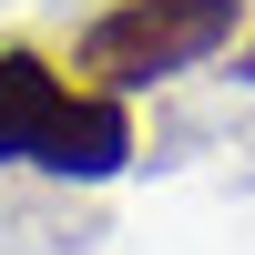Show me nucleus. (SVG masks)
<instances>
[{"instance_id": "nucleus-1", "label": "nucleus", "mask_w": 255, "mask_h": 255, "mask_svg": "<svg viewBox=\"0 0 255 255\" xmlns=\"http://www.w3.org/2000/svg\"><path fill=\"white\" fill-rule=\"evenodd\" d=\"M0 163L102 184V174H123V163H133V113H123V92L61 72L51 51L0 41Z\"/></svg>"}, {"instance_id": "nucleus-2", "label": "nucleus", "mask_w": 255, "mask_h": 255, "mask_svg": "<svg viewBox=\"0 0 255 255\" xmlns=\"http://www.w3.org/2000/svg\"><path fill=\"white\" fill-rule=\"evenodd\" d=\"M235 31H245V0H113V10L82 20L72 72L102 92H153V82L215 61Z\"/></svg>"}]
</instances>
